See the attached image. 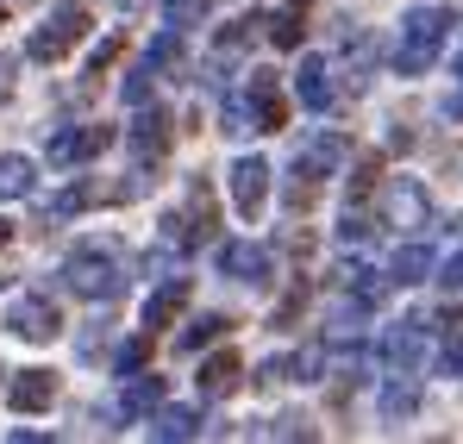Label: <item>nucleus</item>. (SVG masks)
Instances as JSON below:
<instances>
[{
	"label": "nucleus",
	"instance_id": "f257e3e1",
	"mask_svg": "<svg viewBox=\"0 0 463 444\" xmlns=\"http://www.w3.org/2000/svg\"><path fill=\"white\" fill-rule=\"evenodd\" d=\"M451 25H458V13H451V6H413V13L401 19L394 70H401V75H426L432 63H439V51H445Z\"/></svg>",
	"mask_w": 463,
	"mask_h": 444
},
{
	"label": "nucleus",
	"instance_id": "f03ea898",
	"mask_svg": "<svg viewBox=\"0 0 463 444\" xmlns=\"http://www.w3.org/2000/svg\"><path fill=\"white\" fill-rule=\"evenodd\" d=\"M63 288L81 295V300L113 307V300L126 295V269L113 263V250H100V244H76V250H70V263H63Z\"/></svg>",
	"mask_w": 463,
	"mask_h": 444
},
{
	"label": "nucleus",
	"instance_id": "7ed1b4c3",
	"mask_svg": "<svg viewBox=\"0 0 463 444\" xmlns=\"http://www.w3.org/2000/svg\"><path fill=\"white\" fill-rule=\"evenodd\" d=\"M88 25H94V13H88V6H76V0H70V6H57V13L25 38V57H38V63H63V57L81 44V32H88Z\"/></svg>",
	"mask_w": 463,
	"mask_h": 444
},
{
	"label": "nucleus",
	"instance_id": "20e7f679",
	"mask_svg": "<svg viewBox=\"0 0 463 444\" xmlns=\"http://www.w3.org/2000/svg\"><path fill=\"white\" fill-rule=\"evenodd\" d=\"M6 332L25 338V345H51V338L63 332V313H57L51 295H19L13 307H6Z\"/></svg>",
	"mask_w": 463,
	"mask_h": 444
},
{
	"label": "nucleus",
	"instance_id": "39448f33",
	"mask_svg": "<svg viewBox=\"0 0 463 444\" xmlns=\"http://www.w3.org/2000/svg\"><path fill=\"white\" fill-rule=\"evenodd\" d=\"M113 145V126H63V132H51V163L57 169H70V163H88V156H100V150Z\"/></svg>",
	"mask_w": 463,
	"mask_h": 444
},
{
	"label": "nucleus",
	"instance_id": "423d86ee",
	"mask_svg": "<svg viewBox=\"0 0 463 444\" xmlns=\"http://www.w3.org/2000/svg\"><path fill=\"white\" fill-rule=\"evenodd\" d=\"M226 175H232V207H238L244 220H257L263 201H269V163H263V156H238Z\"/></svg>",
	"mask_w": 463,
	"mask_h": 444
},
{
	"label": "nucleus",
	"instance_id": "0eeeda50",
	"mask_svg": "<svg viewBox=\"0 0 463 444\" xmlns=\"http://www.w3.org/2000/svg\"><path fill=\"white\" fill-rule=\"evenodd\" d=\"M169 138H175L169 113H163L156 100H151V107L138 100V119H132V132H126V145H132V156H138V163H156V156L169 150Z\"/></svg>",
	"mask_w": 463,
	"mask_h": 444
},
{
	"label": "nucleus",
	"instance_id": "6e6552de",
	"mask_svg": "<svg viewBox=\"0 0 463 444\" xmlns=\"http://www.w3.org/2000/svg\"><path fill=\"white\" fill-rule=\"evenodd\" d=\"M57 401V375L51 370H13V382H6V407L13 413H44Z\"/></svg>",
	"mask_w": 463,
	"mask_h": 444
},
{
	"label": "nucleus",
	"instance_id": "1a4fd4ad",
	"mask_svg": "<svg viewBox=\"0 0 463 444\" xmlns=\"http://www.w3.org/2000/svg\"><path fill=\"white\" fill-rule=\"evenodd\" d=\"M383 364H388L394 375H413L420 364H426V326H420V319L394 326V332L383 338Z\"/></svg>",
	"mask_w": 463,
	"mask_h": 444
},
{
	"label": "nucleus",
	"instance_id": "9d476101",
	"mask_svg": "<svg viewBox=\"0 0 463 444\" xmlns=\"http://www.w3.org/2000/svg\"><path fill=\"white\" fill-rule=\"evenodd\" d=\"M220 276H232V282H269V250L232 238V244H220Z\"/></svg>",
	"mask_w": 463,
	"mask_h": 444
},
{
	"label": "nucleus",
	"instance_id": "9b49d317",
	"mask_svg": "<svg viewBox=\"0 0 463 444\" xmlns=\"http://www.w3.org/2000/svg\"><path fill=\"white\" fill-rule=\"evenodd\" d=\"M182 238H188V244H213V238H220V207H213V188H207V182H194V188H188Z\"/></svg>",
	"mask_w": 463,
	"mask_h": 444
},
{
	"label": "nucleus",
	"instance_id": "f8f14e48",
	"mask_svg": "<svg viewBox=\"0 0 463 444\" xmlns=\"http://www.w3.org/2000/svg\"><path fill=\"white\" fill-rule=\"evenodd\" d=\"M238 382H244V364H238V351H213V357H201V375H194V388H201L207 401H226Z\"/></svg>",
	"mask_w": 463,
	"mask_h": 444
},
{
	"label": "nucleus",
	"instance_id": "ddd939ff",
	"mask_svg": "<svg viewBox=\"0 0 463 444\" xmlns=\"http://www.w3.org/2000/svg\"><path fill=\"white\" fill-rule=\"evenodd\" d=\"M145 420H151V439H163V444L201 439V407H163V401H156Z\"/></svg>",
	"mask_w": 463,
	"mask_h": 444
},
{
	"label": "nucleus",
	"instance_id": "4468645a",
	"mask_svg": "<svg viewBox=\"0 0 463 444\" xmlns=\"http://www.w3.org/2000/svg\"><path fill=\"white\" fill-rule=\"evenodd\" d=\"M319 182H326V169H319L307 150H301V156H295V169H288V213H295V220H301V213H313Z\"/></svg>",
	"mask_w": 463,
	"mask_h": 444
},
{
	"label": "nucleus",
	"instance_id": "2eb2a0df",
	"mask_svg": "<svg viewBox=\"0 0 463 444\" xmlns=\"http://www.w3.org/2000/svg\"><path fill=\"white\" fill-rule=\"evenodd\" d=\"M263 38L276 51H301V38H307V0H288L276 19H263Z\"/></svg>",
	"mask_w": 463,
	"mask_h": 444
},
{
	"label": "nucleus",
	"instance_id": "dca6fc26",
	"mask_svg": "<svg viewBox=\"0 0 463 444\" xmlns=\"http://www.w3.org/2000/svg\"><path fill=\"white\" fill-rule=\"evenodd\" d=\"M295 100H301L307 113H326V107H332V81H326V63H319V57H301V70H295Z\"/></svg>",
	"mask_w": 463,
	"mask_h": 444
},
{
	"label": "nucleus",
	"instance_id": "f3484780",
	"mask_svg": "<svg viewBox=\"0 0 463 444\" xmlns=\"http://www.w3.org/2000/svg\"><path fill=\"white\" fill-rule=\"evenodd\" d=\"M156 401H163V375L132 370V375H126V394H119V420H145Z\"/></svg>",
	"mask_w": 463,
	"mask_h": 444
},
{
	"label": "nucleus",
	"instance_id": "a211bd4d",
	"mask_svg": "<svg viewBox=\"0 0 463 444\" xmlns=\"http://www.w3.org/2000/svg\"><path fill=\"white\" fill-rule=\"evenodd\" d=\"M188 307V276H169L163 288H156L151 300H145V332H156V326H169L175 313Z\"/></svg>",
	"mask_w": 463,
	"mask_h": 444
},
{
	"label": "nucleus",
	"instance_id": "6ab92c4d",
	"mask_svg": "<svg viewBox=\"0 0 463 444\" xmlns=\"http://www.w3.org/2000/svg\"><path fill=\"white\" fill-rule=\"evenodd\" d=\"M426 276H432V250H426L420 238H413V244H401V250H394V263H388V282H394V288H413V282H426Z\"/></svg>",
	"mask_w": 463,
	"mask_h": 444
},
{
	"label": "nucleus",
	"instance_id": "aec40b11",
	"mask_svg": "<svg viewBox=\"0 0 463 444\" xmlns=\"http://www.w3.org/2000/svg\"><path fill=\"white\" fill-rule=\"evenodd\" d=\"M32 188H38V163L19 156V150H6L0 156V201H25Z\"/></svg>",
	"mask_w": 463,
	"mask_h": 444
},
{
	"label": "nucleus",
	"instance_id": "412c9836",
	"mask_svg": "<svg viewBox=\"0 0 463 444\" xmlns=\"http://www.w3.org/2000/svg\"><path fill=\"white\" fill-rule=\"evenodd\" d=\"M319 364H326V351H295V357H269V364L257 370V382H313V375H319Z\"/></svg>",
	"mask_w": 463,
	"mask_h": 444
},
{
	"label": "nucleus",
	"instance_id": "4be33fe9",
	"mask_svg": "<svg viewBox=\"0 0 463 444\" xmlns=\"http://www.w3.org/2000/svg\"><path fill=\"white\" fill-rule=\"evenodd\" d=\"M338 282H345V295L370 300V307H376V300H383L388 288H394V282H388L383 269H370V263H357V257H351V263H345V269H338Z\"/></svg>",
	"mask_w": 463,
	"mask_h": 444
},
{
	"label": "nucleus",
	"instance_id": "5701e85b",
	"mask_svg": "<svg viewBox=\"0 0 463 444\" xmlns=\"http://www.w3.org/2000/svg\"><path fill=\"white\" fill-rule=\"evenodd\" d=\"M376 175H383V156H376V150H357V156H351V175H345V201H351V207L370 201V194H376Z\"/></svg>",
	"mask_w": 463,
	"mask_h": 444
},
{
	"label": "nucleus",
	"instance_id": "b1692460",
	"mask_svg": "<svg viewBox=\"0 0 463 444\" xmlns=\"http://www.w3.org/2000/svg\"><path fill=\"white\" fill-rule=\"evenodd\" d=\"M257 32H263V13H238V19H226V25L213 32V51H220V57H238Z\"/></svg>",
	"mask_w": 463,
	"mask_h": 444
},
{
	"label": "nucleus",
	"instance_id": "393cba45",
	"mask_svg": "<svg viewBox=\"0 0 463 444\" xmlns=\"http://www.w3.org/2000/svg\"><path fill=\"white\" fill-rule=\"evenodd\" d=\"M226 332H232L226 313H201V319H188V332L175 338V351H182V357H194L201 345H213V338H226Z\"/></svg>",
	"mask_w": 463,
	"mask_h": 444
},
{
	"label": "nucleus",
	"instance_id": "a878e982",
	"mask_svg": "<svg viewBox=\"0 0 463 444\" xmlns=\"http://www.w3.org/2000/svg\"><path fill=\"white\" fill-rule=\"evenodd\" d=\"M100 201V182H70V188H57L51 194V220H76Z\"/></svg>",
	"mask_w": 463,
	"mask_h": 444
},
{
	"label": "nucleus",
	"instance_id": "bb28decb",
	"mask_svg": "<svg viewBox=\"0 0 463 444\" xmlns=\"http://www.w3.org/2000/svg\"><path fill=\"white\" fill-rule=\"evenodd\" d=\"M413 407H420V388H413V382H388V388H383V420H388V426L413 420Z\"/></svg>",
	"mask_w": 463,
	"mask_h": 444
},
{
	"label": "nucleus",
	"instance_id": "cd10ccee",
	"mask_svg": "<svg viewBox=\"0 0 463 444\" xmlns=\"http://www.w3.org/2000/svg\"><path fill=\"white\" fill-rule=\"evenodd\" d=\"M376 231H383V220H376L364 201H357V207H345V225H338V238H345V244H370Z\"/></svg>",
	"mask_w": 463,
	"mask_h": 444
},
{
	"label": "nucleus",
	"instance_id": "c85d7f7f",
	"mask_svg": "<svg viewBox=\"0 0 463 444\" xmlns=\"http://www.w3.org/2000/svg\"><path fill=\"white\" fill-rule=\"evenodd\" d=\"M250 113H257V132H288V100L269 88V94H257L250 100Z\"/></svg>",
	"mask_w": 463,
	"mask_h": 444
},
{
	"label": "nucleus",
	"instance_id": "c756f323",
	"mask_svg": "<svg viewBox=\"0 0 463 444\" xmlns=\"http://www.w3.org/2000/svg\"><path fill=\"white\" fill-rule=\"evenodd\" d=\"M145 63H151L156 75H163V70H182V32H175V25H169V32L156 38L151 51H145Z\"/></svg>",
	"mask_w": 463,
	"mask_h": 444
},
{
	"label": "nucleus",
	"instance_id": "7c9ffc66",
	"mask_svg": "<svg viewBox=\"0 0 463 444\" xmlns=\"http://www.w3.org/2000/svg\"><path fill=\"white\" fill-rule=\"evenodd\" d=\"M394 220H426V188L420 182H394Z\"/></svg>",
	"mask_w": 463,
	"mask_h": 444
},
{
	"label": "nucleus",
	"instance_id": "2f4dec72",
	"mask_svg": "<svg viewBox=\"0 0 463 444\" xmlns=\"http://www.w3.org/2000/svg\"><path fill=\"white\" fill-rule=\"evenodd\" d=\"M145 364H151V332H138V338H126V345H119V357H113V370H119V375L145 370Z\"/></svg>",
	"mask_w": 463,
	"mask_h": 444
},
{
	"label": "nucleus",
	"instance_id": "473e14b6",
	"mask_svg": "<svg viewBox=\"0 0 463 444\" xmlns=\"http://www.w3.org/2000/svg\"><path fill=\"white\" fill-rule=\"evenodd\" d=\"M151 81H156V70L145 63V57H138V63H132V75H126V88H119V94H126V107H138V100H151Z\"/></svg>",
	"mask_w": 463,
	"mask_h": 444
},
{
	"label": "nucleus",
	"instance_id": "72a5a7b5",
	"mask_svg": "<svg viewBox=\"0 0 463 444\" xmlns=\"http://www.w3.org/2000/svg\"><path fill=\"white\" fill-rule=\"evenodd\" d=\"M301 307H307V288H295V295L282 300L276 313H269V332H295V319H301Z\"/></svg>",
	"mask_w": 463,
	"mask_h": 444
},
{
	"label": "nucleus",
	"instance_id": "f704fd0d",
	"mask_svg": "<svg viewBox=\"0 0 463 444\" xmlns=\"http://www.w3.org/2000/svg\"><path fill=\"white\" fill-rule=\"evenodd\" d=\"M201 13H207V0H163V19H169L175 32H182V25H194Z\"/></svg>",
	"mask_w": 463,
	"mask_h": 444
},
{
	"label": "nucleus",
	"instance_id": "c9c22d12",
	"mask_svg": "<svg viewBox=\"0 0 463 444\" xmlns=\"http://www.w3.org/2000/svg\"><path fill=\"white\" fill-rule=\"evenodd\" d=\"M220 132H232V138H244V132H250V107H244V94H238V100H226V113H220Z\"/></svg>",
	"mask_w": 463,
	"mask_h": 444
},
{
	"label": "nucleus",
	"instance_id": "e433bc0d",
	"mask_svg": "<svg viewBox=\"0 0 463 444\" xmlns=\"http://www.w3.org/2000/svg\"><path fill=\"white\" fill-rule=\"evenodd\" d=\"M263 432H269V439H313V426L301 420V413H282V420H276V426H263Z\"/></svg>",
	"mask_w": 463,
	"mask_h": 444
},
{
	"label": "nucleus",
	"instance_id": "4c0bfd02",
	"mask_svg": "<svg viewBox=\"0 0 463 444\" xmlns=\"http://www.w3.org/2000/svg\"><path fill=\"white\" fill-rule=\"evenodd\" d=\"M119 51H126V38H107V44H100V51H94V57H88V75L113 70V63H119Z\"/></svg>",
	"mask_w": 463,
	"mask_h": 444
},
{
	"label": "nucleus",
	"instance_id": "58836bf2",
	"mask_svg": "<svg viewBox=\"0 0 463 444\" xmlns=\"http://www.w3.org/2000/svg\"><path fill=\"white\" fill-rule=\"evenodd\" d=\"M432 276H439L445 288H463V250H458V257H445V263H432Z\"/></svg>",
	"mask_w": 463,
	"mask_h": 444
},
{
	"label": "nucleus",
	"instance_id": "ea45409f",
	"mask_svg": "<svg viewBox=\"0 0 463 444\" xmlns=\"http://www.w3.org/2000/svg\"><path fill=\"white\" fill-rule=\"evenodd\" d=\"M439 375H463V338H458V345H445V351H439Z\"/></svg>",
	"mask_w": 463,
	"mask_h": 444
},
{
	"label": "nucleus",
	"instance_id": "a19ab883",
	"mask_svg": "<svg viewBox=\"0 0 463 444\" xmlns=\"http://www.w3.org/2000/svg\"><path fill=\"white\" fill-rule=\"evenodd\" d=\"M420 326H439V332H463V313L458 307H439L432 319H420Z\"/></svg>",
	"mask_w": 463,
	"mask_h": 444
},
{
	"label": "nucleus",
	"instance_id": "79ce46f5",
	"mask_svg": "<svg viewBox=\"0 0 463 444\" xmlns=\"http://www.w3.org/2000/svg\"><path fill=\"white\" fill-rule=\"evenodd\" d=\"M6 94H13V57L0 51V100H6Z\"/></svg>",
	"mask_w": 463,
	"mask_h": 444
},
{
	"label": "nucleus",
	"instance_id": "37998d69",
	"mask_svg": "<svg viewBox=\"0 0 463 444\" xmlns=\"http://www.w3.org/2000/svg\"><path fill=\"white\" fill-rule=\"evenodd\" d=\"M445 119H463V88L451 94V100H445Z\"/></svg>",
	"mask_w": 463,
	"mask_h": 444
},
{
	"label": "nucleus",
	"instance_id": "c03bdc74",
	"mask_svg": "<svg viewBox=\"0 0 463 444\" xmlns=\"http://www.w3.org/2000/svg\"><path fill=\"white\" fill-rule=\"evenodd\" d=\"M451 75H463V44H458V57H451Z\"/></svg>",
	"mask_w": 463,
	"mask_h": 444
},
{
	"label": "nucleus",
	"instance_id": "a18cd8bd",
	"mask_svg": "<svg viewBox=\"0 0 463 444\" xmlns=\"http://www.w3.org/2000/svg\"><path fill=\"white\" fill-rule=\"evenodd\" d=\"M6 238H13V225H6V220H0V244H6Z\"/></svg>",
	"mask_w": 463,
	"mask_h": 444
},
{
	"label": "nucleus",
	"instance_id": "49530a36",
	"mask_svg": "<svg viewBox=\"0 0 463 444\" xmlns=\"http://www.w3.org/2000/svg\"><path fill=\"white\" fill-rule=\"evenodd\" d=\"M0 25H6V6H0Z\"/></svg>",
	"mask_w": 463,
	"mask_h": 444
},
{
	"label": "nucleus",
	"instance_id": "de8ad7c7",
	"mask_svg": "<svg viewBox=\"0 0 463 444\" xmlns=\"http://www.w3.org/2000/svg\"><path fill=\"white\" fill-rule=\"evenodd\" d=\"M0 375H6V370H0Z\"/></svg>",
	"mask_w": 463,
	"mask_h": 444
}]
</instances>
